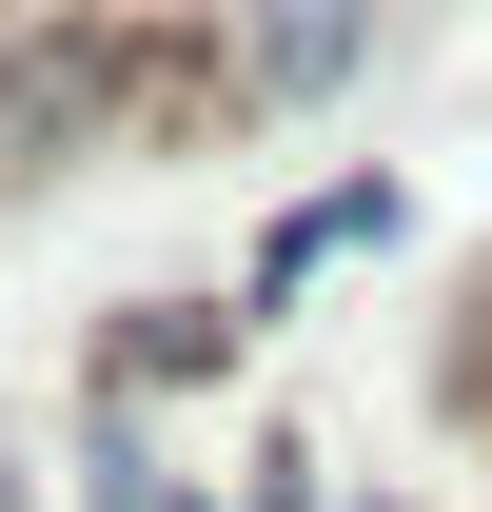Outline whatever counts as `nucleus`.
<instances>
[{"mask_svg":"<svg viewBox=\"0 0 492 512\" xmlns=\"http://www.w3.org/2000/svg\"><path fill=\"white\" fill-rule=\"evenodd\" d=\"M374 60V0H217V99L237 119H315Z\"/></svg>","mask_w":492,"mask_h":512,"instance_id":"obj_1","label":"nucleus"}]
</instances>
